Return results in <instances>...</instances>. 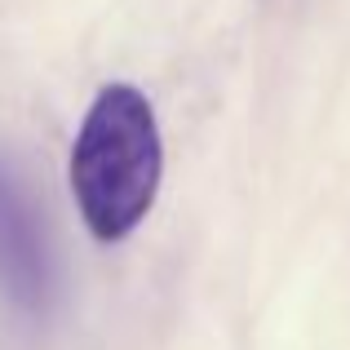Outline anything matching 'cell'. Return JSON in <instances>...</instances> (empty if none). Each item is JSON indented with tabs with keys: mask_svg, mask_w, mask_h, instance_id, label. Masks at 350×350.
Wrapping results in <instances>:
<instances>
[{
	"mask_svg": "<svg viewBox=\"0 0 350 350\" xmlns=\"http://www.w3.org/2000/svg\"><path fill=\"white\" fill-rule=\"evenodd\" d=\"M58 288L62 280L44 213L14 160L0 155V301L18 319H49Z\"/></svg>",
	"mask_w": 350,
	"mask_h": 350,
	"instance_id": "7a4b0ae2",
	"label": "cell"
},
{
	"mask_svg": "<svg viewBox=\"0 0 350 350\" xmlns=\"http://www.w3.org/2000/svg\"><path fill=\"white\" fill-rule=\"evenodd\" d=\"M71 196L89 235L116 244L151 213L164 178V146L155 111L133 85H107L89 103L71 142Z\"/></svg>",
	"mask_w": 350,
	"mask_h": 350,
	"instance_id": "6da1fadb",
	"label": "cell"
}]
</instances>
